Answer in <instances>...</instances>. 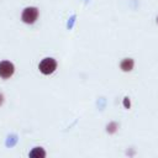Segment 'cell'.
Masks as SVG:
<instances>
[{
	"instance_id": "obj_8",
	"label": "cell",
	"mask_w": 158,
	"mask_h": 158,
	"mask_svg": "<svg viewBox=\"0 0 158 158\" xmlns=\"http://www.w3.org/2000/svg\"><path fill=\"white\" fill-rule=\"evenodd\" d=\"M2 102H4V95H2V94H0V106L2 105Z\"/></svg>"
},
{
	"instance_id": "obj_2",
	"label": "cell",
	"mask_w": 158,
	"mask_h": 158,
	"mask_svg": "<svg viewBox=\"0 0 158 158\" xmlns=\"http://www.w3.org/2000/svg\"><path fill=\"white\" fill-rule=\"evenodd\" d=\"M38 16H40L38 9H36L33 6H28V7L23 9V11L21 14V20L27 25H32L37 21Z\"/></svg>"
},
{
	"instance_id": "obj_1",
	"label": "cell",
	"mask_w": 158,
	"mask_h": 158,
	"mask_svg": "<svg viewBox=\"0 0 158 158\" xmlns=\"http://www.w3.org/2000/svg\"><path fill=\"white\" fill-rule=\"evenodd\" d=\"M38 69L42 74L49 75V74L54 73V70L57 69V62L54 58H51V57L43 58L38 64Z\"/></svg>"
},
{
	"instance_id": "obj_6",
	"label": "cell",
	"mask_w": 158,
	"mask_h": 158,
	"mask_svg": "<svg viewBox=\"0 0 158 158\" xmlns=\"http://www.w3.org/2000/svg\"><path fill=\"white\" fill-rule=\"evenodd\" d=\"M117 130H118V125H117V122H115V121L109 122V123H107V126H106V132H107V133H110V135L116 133V132H117Z\"/></svg>"
},
{
	"instance_id": "obj_5",
	"label": "cell",
	"mask_w": 158,
	"mask_h": 158,
	"mask_svg": "<svg viewBox=\"0 0 158 158\" xmlns=\"http://www.w3.org/2000/svg\"><path fill=\"white\" fill-rule=\"evenodd\" d=\"M28 157L30 158H46V151L42 147H33Z\"/></svg>"
},
{
	"instance_id": "obj_9",
	"label": "cell",
	"mask_w": 158,
	"mask_h": 158,
	"mask_svg": "<svg viewBox=\"0 0 158 158\" xmlns=\"http://www.w3.org/2000/svg\"><path fill=\"white\" fill-rule=\"evenodd\" d=\"M156 22H157V23H158V16H157V19H156Z\"/></svg>"
},
{
	"instance_id": "obj_4",
	"label": "cell",
	"mask_w": 158,
	"mask_h": 158,
	"mask_svg": "<svg viewBox=\"0 0 158 158\" xmlns=\"http://www.w3.org/2000/svg\"><path fill=\"white\" fill-rule=\"evenodd\" d=\"M135 68V60L132 58H123L121 62H120V69L122 72H131L132 69Z\"/></svg>"
},
{
	"instance_id": "obj_3",
	"label": "cell",
	"mask_w": 158,
	"mask_h": 158,
	"mask_svg": "<svg viewBox=\"0 0 158 158\" xmlns=\"http://www.w3.org/2000/svg\"><path fill=\"white\" fill-rule=\"evenodd\" d=\"M14 72H15V67L11 62H9V60L0 62V77L2 79H9L10 77H12Z\"/></svg>"
},
{
	"instance_id": "obj_7",
	"label": "cell",
	"mask_w": 158,
	"mask_h": 158,
	"mask_svg": "<svg viewBox=\"0 0 158 158\" xmlns=\"http://www.w3.org/2000/svg\"><path fill=\"white\" fill-rule=\"evenodd\" d=\"M122 105L125 106V109H130L131 107V101H130V98L125 96L123 100H122Z\"/></svg>"
}]
</instances>
